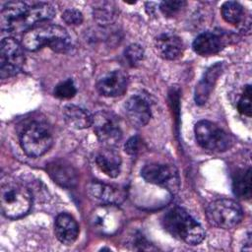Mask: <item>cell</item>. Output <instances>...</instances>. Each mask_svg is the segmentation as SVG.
Listing matches in <instances>:
<instances>
[{"label": "cell", "mask_w": 252, "mask_h": 252, "mask_svg": "<svg viewBox=\"0 0 252 252\" xmlns=\"http://www.w3.org/2000/svg\"><path fill=\"white\" fill-rule=\"evenodd\" d=\"M22 44L30 51H36L48 45L56 52L65 53L71 48V37L61 26L37 25L24 33Z\"/></svg>", "instance_id": "1"}, {"label": "cell", "mask_w": 252, "mask_h": 252, "mask_svg": "<svg viewBox=\"0 0 252 252\" xmlns=\"http://www.w3.org/2000/svg\"><path fill=\"white\" fill-rule=\"evenodd\" d=\"M162 224L173 237L190 245H197L205 238V231L201 224L184 209L177 206L164 214Z\"/></svg>", "instance_id": "2"}, {"label": "cell", "mask_w": 252, "mask_h": 252, "mask_svg": "<svg viewBox=\"0 0 252 252\" xmlns=\"http://www.w3.org/2000/svg\"><path fill=\"white\" fill-rule=\"evenodd\" d=\"M32 203V194L26 186L8 177L1 179L0 205L7 218L18 219L25 216L30 211Z\"/></svg>", "instance_id": "3"}, {"label": "cell", "mask_w": 252, "mask_h": 252, "mask_svg": "<svg viewBox=\"0 0 252 252\" xmlns=\"http://www.w3.org/2000/svg\"><path fill=\"white\" fill-rule=\"evenodd\" d=\"M53 137L50 128L43 122L32 121L28 124L20 136L23 151L32 158L44 155L51 148Z\"/></svg>", "instance_id": "4"}, {"label": "cell", "mask_w": 252, "mask_h": 252, "mask_svg": "<svg viewBox=\"0 0 252 252\" xmlns=\"http://www.w3.org/2000/svg\"><path fill=\"white\" fill-rule=\"evenodd\" d=\"M206 216L212 225L229 229L236 226L242 220L243 211L240 205L234 200L221 198L208 205Z\"/></svg>", "instance_id": "5"}, {"label": "cell", "mask_w": 252, "mask_h": 252, "mask_svg": "<svg viewBox=\"0 0 252 252\" xmlns=\"http://www.w3.org/2000/svg\"><path fill=\"white\" fill-rule=\"evenodd\" d=\"M194 132L199 146L213 153L225 152L230 149L234 143L233 138L228 133L208 120L197 122L194 127Z\"/></svg>", "instance_id": "6"}, {"label": "cell", "mask_w": 252, "mask_h": 252, "mask_svg": "<svg viewBox=\"0 0 252 252\" xmlns=\"http://www.w3.org/2000/svg\"><path fill=\"white\" fill-rule=\"evenodd\" d=\"M124 220V214L116 204H101L91 213L90 224L99 234L113 235L121 229Z\"/></svg>", "instance_id": "7"}, {"label": "cell", "mask_w": 252, "mask_h": 252, "mask_svg": "<svg viewBox=\"0 0 252 252\" xmlns=\"http://www.w3.org/2000/svg\"><path fill=\"white\" fill-rule=\"evenodd\" d=\"M94 132L104 147H114L122 139V130L117 116L109 111L100 110L93 115Z\"/></svg>", "instance_id": "8"}, {"label": "cell", "mask_w": 252, "mask_h": 252, "mask_svg": "<svg viewBox=\"0 0 252 252\" xmlns=\"http://www.w3.org/2000/svg\"><path fill=\"white\" fill-rule=\"evenodd\" d=\"M23 44L12 37L3 38L0 45V77H12L19 73L25 64Z\"/></svg>", "instance_id": "9"}, {"label": "cell", "mask_w": 252, "mask_h": 252, "mask_svg": "<svg viewBox=\"0 0 252 252\" xmlns=\"http://www.w3.org/2000/svg\"><path fill=\"white\" fill-rule=\"evenodd\" d=\"M127 85V74L123 70L115 69L105 73L98 79L96 83V90L103 96L115 97L125 93Z\"/></svg>", "instance_id": "10"}, {"label": "cell", "mask_w": 252, "mask_h": 252, "mask_svg": "<svg viewBox=\"0 0 252 252\" xmlns=\"http://www.w3.org/2000/svg\"><path fill=\"white\" fill-rule=\"evenodd\" d=\"M142 177L149 183L162 185L170 190L177 187L176 172L171 166L158 163L146 164L141 170Z\"/></svg>", "instance_id": "11"}, {"label": "cell", "mask_w": 252, "mask_h": 252, "mask_svg": "<svg viewBox=\"0 0 252 252\" xmlns=\"http://www.w3.org/2000/svg\"><path fill=\"white\" fill-rule=\"evenodd\" d=\"M126 117L130 123L136 127L145 126L151 118V105L142 95L135 94L131 96L124 105Z\"/></svg>", "instance_id": "12"}, {"label": "cell", "mask_w": 252, "mask_h": 252, "mask_svg": "<svg viewBox=\"0 0 252 252\" xmlns=\"http://www.w3.org/2000/svg\"><path fill=\"white\" fill-rule=\"evenodd\" d=\"M30 6L22 1L8 2L1 10L0 27L8 32H17Z\"/></svg>", "instance_id": "13"}, {"label": "cell", "mask_w": 252, "mask_h": 252, "mask_svg": "<svg viewBox=\"0 0 252 252\" xmlns=\"http://www.w3.org/2000/svg\"><path fill=\"white\" fill-rule=\"evenodd\" d=\"M46 170L54 182L65 188H72L77 184L78 174L76 169L68 162L56 159L46 165Z\"/></svg>", "instance_id": "14"}, {"label": "cell", "mask_w": 252, "mask_h": 252, "mask_svg": "<svg viewBox=\"0 0 252 252\" xmlns=\"http://www.w3.org/2000/svg\"><path fill=\"white\" fill-rule=\"evenodd\" d=\"M156 49L160 57L166 60H176L183 54L184 44L181 38L173 33H161L156 38Z\"/></svg>", "instance_id": "15"}, {"label": "cell", "mask_w": 252, "mask_h": 252, "mask_svg": "<svg viewBox=\"0 0 252 252\" xmlns=\"http://www.w3.org/2000/svg\"><path fill=\"white\" fill-rule=\"evenodd\" d=\"M87 191L93 199L102 204L118 205L125 199V193L121 189L97 181L89 183Z\"/></svg>", "instance_id": "16"}, {"label": "cell", "mask_w": 252, "mask_h": 252, "mask_svg": "<svg viewBox=\"0 0 252 252\" xmlns=\"http://www.w3.org/2000/svg\"><path fill=\"white\" fill-rule=\"evenodd\" d=\"M54 232L61 243L71 245L78 238L79 225L72 216L66 213H61L55 219Z\"/></svg>", "instance_id": "17"}, {"label": "cell", "mask_w": 252, "mask_h": 252, "mask_svg": "<svg viewBox=\"0 0 252 252\" xmlns=\"http://www.w3.org/2000/svg\"><path fill=\"white\" fill-rule=\"evenodd\" d=\"M224 39L218 33L205 32L193 41V50L201 56H209L220 52L224 47Z\"/></svg>", "instance_id": "18"}, {"label": "cell", "mask_w": 252, "mask_h": 252, "mask_svg": "<svg viewBox=\"0 0 252 252\" xmlns=\"http://www.w3.org/2000/svg\"><path fill=\"white\" fill-rule=\"evenodd\" d=\"M222 72V64L217 63L211 66L204 74L195 89V101L197 104H204L209 98L216 81Z\"/></svg>", "instance_id": "19"}, {"label": "cell", "mask_w": 252, "mask_h": 252, "mask_svg": "<svg viewBox=\"0 0 252 252\" xmlns=\"http://www.w3.org/2000/svg\"><path fill=\"white\" fill-rule=\"evenodd\" d=\"M97 167L107 176L116 177L120 173L121 158L112 147H104L95 156Z\"/></svg>", "instance_id": "20"}, {"label": "cell", "mask_w": 252, "mask_h": 252, "mask_svg": "<svg viewBox=\"0 0 252 252\" xmlns=\"http://www.w3.org/2000/svg\"><path fill=\"white\" fill-rule=\"evenodd\" d=\"M63 116L65 122L74 129H86L93 124V115L88 110L74 104L63 108Z\"/></svg>", "instance_id": "21"}, {"label": "cell", "mask_w": 252, "mask_h": 252, "mask_svg": "<svg viewBox=\"0 0 252 252\" xmlns=\"http://www.w3.org/2000/svg\"><path fill=\"white\" fill-rule=\"evenodd\" d=\"M232 191L240 199L248 200L251 197V168L240 169L232 179Z\"/></svg>", "instance_id": "22"}, {"label": "cell", "mask_w": 252, "mask_h": 252, "mask_svg": "<svg viewBox=\"0 0 252 252\" xmlns=\"http://www.w3.org/2000/svg\"><path fill=\"white\" fill-rule=\"evenodd\" d=\"M93 15L94 19L99 25H109L116 20L118 16V9L113 2L100 1L94 4L93 8Z\"/></svg>", "instance_id": "23"}, {"label": "cell", "mask_w": 252, "mask_h": 252, "mask_svg": "<svg viewBox=\"0 0 252 252\" xmlns=\"http://www.w3.org/2000/svg\"><path fill=\"white\" fill-rule=\"evenodd\" d=\"M220 10L223 20L231 25H238L245 16L243 7L235 1L224 2Z\"/></svg>", "instance_id": "24"}, {"label": "cell", "mask_w": 252, "mask_h": 252, "mask_svg": "<svg viewBox=\"0 0 252 252\" xmlns=\"http://www.w3.org/2000/svg\"><path fill=\"white\" fill-rule=\"evenodd\" d=\"M77 93L74 82L71 79H67L63 82H60L54 88L53 94L56 97L61 99H69L72 98Z\"/></svg>", "instance_id": "25"}, {"label": "cell", "mask_w": 252, "mask_h": 252, "mask_svg": "<svg viewBox=\"0 0 252 252\" xmlns=\"http://www.w3.org/2000/svg\"><path fill=\"white\" fill-rule=\"evenodd\" d=\"M125 58L130 66L139 65L144 59V49L139 44H131L125 50Z\"/></svg>", "instance_id": "26"}, {"label": "cell", "mask_w": 252, "mask_h": 252, "mask_svg": "<svg viewBox=\"0 0 252 252\" xmlns=\"http://www.w3.org/2000/svg\"><path fill=\"white\" fill-rule=\"evenodd\" d=\"M237 109L243 115L251 116V86L247 85L237 102Z\"/></svg>", "instance_id": "27"}, {"label": "cell", "mask_w": 252, "mask_h": 252, "mask_svg": "<svg viewBox=\"0 0 252 252\" xmlns=\"http://www.w3.org/2000/svg\"><path fill=\"white\" fill-rule=\"evenodd\" d=\"M186 5L185 1H162L159 4V9L161 13L166 17H173L175 16L182 8H184Z\"/></svg>", "instance_id": "28"}, {"label": "cell", "mask_w": 252, "mask_h": 252, "mask_svg": "<svg viewBox=\"0 0 252 252\" xmlns=\"http://www.w3.org/2000/svg\"><path fill=\"white\" fill-rule=\"evenodd\" d=\"M62 20L69 26H79L83 22V14L77 9H66L62 14Z\"/></svg>", "instance_id": "29"}, {"label": "cell", "mask_w": 252, "mask_h": 252, "mask_svg": "<svg viewBox=\"0 0 252 252\" xmlns=\"http://www.w3.org/2000/svg\"><path fill=\"white\" fill-rule=\"evenodd\" d=\"M140 139L138 136L131 137L125 144L124 149L128 155H136L140 148Z\"/></svg>", "instance_id": "30"}]
</instances>
